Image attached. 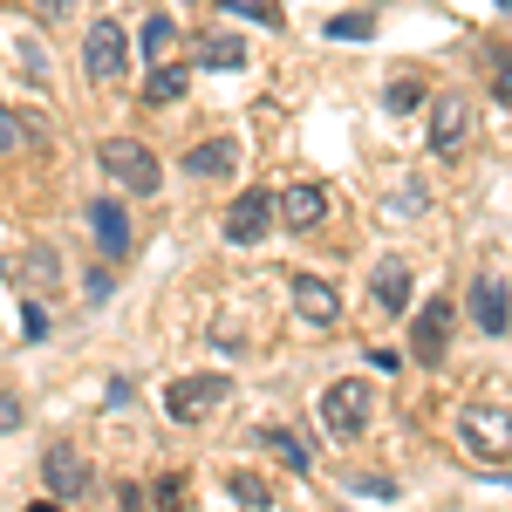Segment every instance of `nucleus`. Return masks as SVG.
<instances>
[{
    "instance_id": "nucleus-16",
    "label": "nucleus",
    "mask_w": 512,
    "mask_h": 512,
    "mask_svg": "<svg viewBox=\"0 0 512 512\" xmlns=\"http://www.w3.org/2000/svg\"><path fill=\"white\" fill-rule=\"evenodd\" d=\"M260 451H274V458H280V465H287L294 478L315 472V451H308V444H301L294 431H274V424H267V431H260Z\"/></svg>"
},
{
    "instance_id": "nucleus-26",
    "label": "nucleus",
    "mask_w": 512,
    "mask_h": 512,
    "mask_svg": "<svg viewBox=\"0 0 512 512\" xmlns=\"http://www.w3.org/2000/svg\"><path fill=\"white\" fill-rule=\"evenodd\" d=\"M369 362H376V369H383V376H390V369H403V355H396V349H383V342H376V349H369Z\"/></svg>"
},
{
    "instance_id": "nucleus-5",
    "label": "nucleus",
    "mask_w": 512,
    "mask_h": 512,
    "mask_svg": "<svg viewBox=\"0 0 512 512\" xmlns=\"http://www.w3.org/2000/svg\"><path fill=\"white\" fill-rule=\"evenodd\" d=\"M267 233H274V192H267V185H246V192L226 205V239H233V246H260Z\"/></svg>"
},
{
    "instance_id": "nucleus-23",
    "label": "nucleus",
    "mask_w": 512,
    "mask_h": 512,
    "mask_svg": "<svg viewBox=\"0 0 512 512\" xmlns=\"http://www.w3.org/2000/svg\"><path fill=\"white\" fill-rule=\"evenodd\" d=\"M417 103H424V82H417V76H403V82L390 89V110H417Z\"/></svg>"
},
{
    "instance_id": "nucleus-1",
    "label": "nucleus",
    "mask_w": 512,
    "mask_h": 512,
    "mask_svg": "<svg viewBox=\"0 0 512 512\" xmlns=\"http://www.w3.org/2000/svg\"><path fill=\"white\" fill-rule=\"evenodd\" d=\"M96 164H103V178H117L123 192H158L164 185V171H158V158L137 144V137H103V151H96Z\"/></svg>"
},
{
    "instance_id": "nucleus-17",
    "label": "nucleus",
    "mask_w": 512,
    "mask_h": 512,
    "mask_svg": "<svg viewBox=\"0 0 512 512\" xmlns=\"http://www.w3.org/2000/svg\"><path fill=\"white\" fill-rule=\"evenodd\" d=\"M185 82H192L185 69H171V62H158V69L144 76V103H158V110H164V103H178V96H185Z\"/></svg>"
},
{
    "instance_id": "nucleus-21",
    "label": "nucleus",
    "mask_w": 512,
    "mask_h": 512,
    "mask_svg": "<svg viewBox=\"0 0 512 512\" xmlns=\"http://www.w3.org/2000/svg\"><path fill=\"white\" fill-rule=\"evenodd\" d=\"M321 35H328V41H369V35H376V14H335Z\"/></svg>"
},
{
    "instance_id": "nucleus-13",
    "label": "nucleus",
    "mask_w": 512,
    "mask_h": 512,
    "mask_svg": "<svg viewBox=\"0 0 512 512\" xmlns=\"http://www.w3.org/2000/svg\"><path fill=\"white\" fill-rule=\"evenodd\" d=\"M280 219H287L294 233H315L321 219H328V192H321V185H287V192H280Z\"/></svg>"
},
{
    "instance_id": "nucleus-10",
    "label": "nucleus",
    "mask_w": 512,
    "mask_h": 512,
    "mask_svg": "<svg viewBox=\"0 0 512 512\" xmlns=\"http://www.w3.org/2000/svg\"><path fill=\"white\" fill-rule=\"evenodd\" d=\"M444 342H451V308H444V301L417 308V315H410V355H417V362H444Z\"/></svg>"
},
{
    "instance_id": "nucleus-3",
    "label": "nucleus",
    "mask_w": 512,
    "mask_h": 512,
    "mask_svg": "<svg viewBox=\"0 0 512 512\" xmlns=\"http://www.w3.org/2000/svg\"><path fill=\"white\" fill-rule=\"evenodd\" d=\"M321 424H328V437H362L369 431V383H362V376L328 383V390H321Z\"/></svg>"
},
{
    "instance_id": "nucleus-24",
    "label": "nucleus",
    "mask_w": 512,
    "mask_h": 512,
    "mask_svg": "<svg viewBox=\"0 0 512 512\" xmlns=\"http://www.w3.org/2000/svg\"><path fill=\"white\" fill-rule=\"evenodd\" d=\"M239 14H253V21H267V28H280V0H246Z\"/></svg>"
},
{
    "instance_id": "nucleus-19",
    "label": "nucleus",
    "mask_w": 512,
    "mask_h": 512,
    "mask_svg": "<svg viewBox=\"0 0 512 512\" xmlns=\"http://www.w3.org/2000/svg\"><path fill=\"white\" fill-rule=\"evenodd\" d=\"M171 48H178V21H171V14H151V21H144V55L164 62Z\"/></svg>"
},
{
    "instance_id": "nucleus-4",
    "label": "nucleus",
    "mask_w": 512,
    "mask_h": 512,
    "mask_svg": "<svg viewBox=\"0 0 512 512\" xmlns=\"http://www.w3.org/2000/svg\"><path fill=\"white\" fill-rule=\"evenodd\" d=\"M123 69H130V41H123L117 14H110V21H96V28L82 35V76L89 82H117Z\"/></svg>"
},
{
    "instance_id": "nucleus-22",
    "label": "nucleus",
    "mask_w": 512,
    "mask_h": 512,
    "mask_svg": "<svg viewBox=\"0 0 512 512\" xmlns=\"http://www.w3.org/2000/svg\"><path fill=\"white\" fill-rule=\"evenodd\" d=\"M485 69H492V96L512 103V48H492V55H485Z\"/></svg>"
},
{
    "instance_id": "nucleus-15",
    "label": "nucleus",
    "mask_w": 512,
    "mask_h": 512,
    "mask_svg": "<svg viewBox=\"0 0 512 512\" xmlns=\"http://www.w3.org/2000/svg\"><path fill=\"white\" fill-rule=\"evenodd\" d=\"M185 171H192V178H233L239 171V144H226V137L192 144V151H185Z\"/></svg>"
},
{
    "instance_id": "nucleus-18",
    "label": "nucleus",
    "mask_w": 512,
    "mask_h": 512,
    "mask_svg": "<svg viewBox=\"0 0 512 512\" xmlns=\"http://www.w3.org/2000/svg\"><path fill=\"white\" fill-rule=\"evenodd\" d=\"M246 62V48H239L233 35H205L198 41V69H239Z\"/></svg>"
},
{
    "instance_id": "nucleus-11",
    "label": "nucleus",
    "mask_w": 512,
    "mask_h": 512,
    "mask_svg": "<svg viewBox=\"0 0 512 512\" xmlns=\"http://www.w3.org/2000/svg\"><path fill=\"white\" fill-rule=\"evenodd\" d=\"M89 233H96V246H103V253H110V260H123V253H130V212H123L117 198H96V205H89Z\"/></svg>"
},
{
    "instance_id": "nucleus-2",
    "label": "nucleus",
    "mask_w": 512,
    "mask_h": 512,
    "mask_svg": "<svg viewBox=\"0 0 512 512\" xmlns=\"http://www.w3.org/2000/svg\"><path fill=\"white\" fill-rule=\"evenodd\" d=\"M226 396H233L226 376H178V383L164 390V417H171V424H205Z\"/></svg>"
},
{
    "instance_id": "nucleus-27",
    "label": "nucleus",
    "mask_w": 512,
    "mask_h": 512,
    "mask_svg": "<svg viewBox=\"0 0 512 512\" xmlns=\"http://www.w3.org/2000/svg\"><path fill=\"white\" fill-rule=\"evenodd\" d=\"M21 328H28V342H41V335H48V315H41V308H28V315H21Z\"/></svg>"
},
{
    "instance_id": "nucleus-6",
    "label": "nucleus",
    "mask_w": 512,
    "mask_h": 512,
    "mask_svg": "<svg viewBox=\"0 0 512 512\" xmlns=\"http://www.w3.org/2000/svg\"><path fill=\"white\" fill-rule=\"evenodd\" d=\"M472 144V96H437L431 103V151L437 158H458Z\"/></svg>"
},
{
    "instance_id": "nucleus-25",
    "label": "nucleus",
    "mask_w": 512,
    "mask_h": 512,
    "mask_svg": "<svg viewBox=\"0 0 512 512\" xmlns=\"http://www.w3.org/2000/svg\"><path fill=\"white\" fill-rule=\"evenodd\" d=\"M14 144H21V117H7V110H0V151H14Z\"/></svg>"
},
{
    "instance_id": "nucleus-14",
    "label": "nucleus",
    "mask_w": 512,
    "mask_h": 512,
    "mask_svg": "<svg viewBox=\"0 0 512 512\" xmlns=\"http://www.w3.org/2000/svg\"><path fill=\"white\" fill-rule=\"evenodd\" d=\"M369 301H376L383 315H403V308H410V267H403V260H383V267L369 274Z\"/></svg>"
},
{
    "instance_id": "nucleus-8",
    "label": "nucleus",
    "mask_w": 512,
    "mask_h": 512,
    "mask_svg": "<svg viewBox=\"0 0 512 512\" xmlns=\"http://www.w3.org/2000/svg\"><path fill=\"white\" fill-rule=\"evenodd\" d=\"M458 431H465V444H472L478 458H506V444H512V417H506V410H492V403H472V410L458 417Z\"/></svg>"
},
{
    "instance_id": "nucleus-12",
    "label": "nucleus",
    "mask_w": 512,
    "mask_h": 512,
    "mask_svg": "<svg viewBox=\"0 0 512 512\" xmlns=\"http://www.w3.org/2000/svg\"><path fill=\"white\" fill-rule=\"evenodd\" d=\"M294 308H301V321H315V328H335V321H342V294L321 274H301L294 280Z\"/></svg>"
},
{
    "instance_id": "nucleus-7",
    "label": "nucleus",
    "mask_w": 512,
    "mask_h": 512,
    "mask_svg": "<svg viewBox=\"0 0 512 512\" xmlns=\"http://www.w3.org/2000/svg\"><path fill=\"white\" fill-rule=\"evenodd\" d=\"M41 485H48L55 499H89V485H96V472H89V458H82V451H69V444H55V451L41 458Z\"/></svg>"
},
{
    "instance_id": "nucleus-20",
    "label": "nucleus",
    "mask_w": 512,
    "mask_h": 512,
    "mask_svg": "<svg viewBox=\"0 0 512 512\" xmlns=\"http://www.w3.org/2000/svg\"><path fill=\"white\" fill-rule=\"evenodd\" d=\"M226 492H233L239 506H274V485L253 478V472H233V478H226Z\"/></svg>"
},
{
    "instance_id": "nucleus-28",
    "label": "nucleus",
    "mask_w": 512,
    "mask_h": 512,
    "mask_svg": "<svg viewBox=\"0 0 512 512\" xmlns=\"http://www.w3.org/2000/svg\"><path fill=\"white\" fill-rule=\"evenodd\" d=\"M62 7H69V0H35V14H41V21H62Z\"/></svg>"
},
{
    "instance_id": "nucleus-9",
    "label": "nucleus",
    "mask_w": 512,
    "mask_h": 512,
    "mask_svg": "<svg viewBox=\"0 0 512 512\" xmlns=\"http://www.w3.org/2000/svg\"><path fill=\"white\" fill-rule=\"evenodd\" d=\"M472 321L485 328V335H506L512 328V287L506 280H492V274L472 280Z\"/></svg>"
}]
</instances>
